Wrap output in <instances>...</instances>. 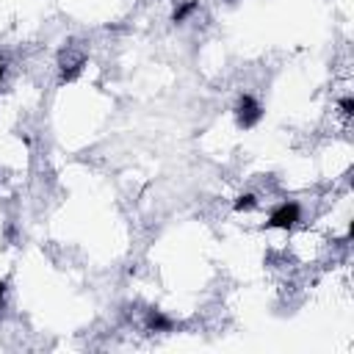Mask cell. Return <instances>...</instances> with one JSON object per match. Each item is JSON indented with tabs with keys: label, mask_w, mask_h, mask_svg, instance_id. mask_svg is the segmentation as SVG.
I'll use <instances>...</instances> for the list:
<instances>
[{
	"label": "cell",
	"mask_w": 354,
	"mask_h": 354,
	"mask_svg": "<svg viewBox=\"0 0 354 354\" xmlns=\"http://www.w3.org/2000/svg\"><path fill=\"white\" fill-rule=\"evenodd\" d=\"M235 213H249V210H254L257 207V196L254 194H241V196H235Z\"/></svg>",
	"instance_id": "obj_6"
},
{
	"label": "cell",
	"mask_w": 354,
	"mask_h": 354,
	"mask_svg": "<svg viewBox=\"0 0 354 354\" xmlns=\"http://www.w3.org/2000/svg\"><path fill=\"white\" fill-rule=\"evenodd\" d=\"M3 299H6V282H0V304H3Z\"/></svg>",
	"instance_id": "obj_8"
},
{
	"label": "cell",
	"mask_w": 354,
	"mask_h": 354,
	"mask_svg": "<svg viewBox=\"0 0 354 354\" xmlns=\"http://www.w3.org/2000/svg\"><path fill=\"white\" fill-rule=\"evenodd\" d=\"M3 75H6V66H3V64H0V80H3Z\"/></svg>",
	"instance_id": "obj_9"
},
{
	"label": "cell",
	"mask_w": 354,
	"mask_h": 354,
	"mask_svg": "<svg viewBox=\"0 0 354 354\" xmlns=\"http://www.w3.org/2000/svg\"><path fill=\"white\" fill-rule=\"evenodd\" d=\"M144 324H147L149 332H171V329H174V321H171L169 315H163L160 310H149Z\"/></svg>",
	"instance_id": "obj_4"
},
{
	"label": "cell",
	"mask_w": 354,
	"mask_h": 354,
	"mask_svg": "<svg viewBox=\"0 0 354 354\" xmlns=\"http://www.w3.org/2000/svg\"><path fill=\"white\" fill-rule=\"evenodd\" d=\"M337 108H340V113H343L346 119H351V116H354V97H351V94H346V97L337 102Z\"/></svg>",
	"instance_id": "obj_7"
},
{
	"label": "cell",
	"mask_w": 354,
	"mask_h": 354,
	"mask_svg": "<svg viewBox=\"0 0 354 354\" xmlns=\"http://www.w3.org/2000/svg\"><path fill=\"white\" fill-rule=\"evenodd\" d=\"M83 66H86V55L77 50V47H72V44H66L64 50H61V55H58V72H61V83H72L80 72H83Z\"/></svg>",
	"instance_id": "obj_3"
},
{
	"label": "cell",
	"mask_w": 354,
	"mask_h": 354,
	"mask_svg": "<svg viewBox=\"0 0 354 354\" xmlns=\"http://www.w3.org/2000/svg\"><path fill=\"white\" fill-rule=\"evenodd\" d=\"M199 11V3L196 0H185V3H180L177 8H174V14H171V19L180 25V22H185L191 14H196Z\"/></svg>",
	"instance_id": "obj_5"
},
{
	"label": "cell",
	"mask_w": 354,
	"mask_h": 354,
	"mask_svg": "<svg viewBox=\"0 0 354 354\" xmlns=\"http://www.w3.org/2000/svg\"><path fill=\"white\" fill-rule=\"evenodd\" d=\"M299 221H301V205L293 202V199H288V202H279V205L268 213L266 227H268V230H293Z\"/></svg>",
	"instance_id": "obj_1"
},
{
	"label": "cell",
	"mask_w": 354,
	"mask_h": 354,
	"mask_svg": "<svg viewBox=\"0 0 354 354\" xmlns=\"http://www.w3.org/2000/svg\"><path fill=\"white\" fill-rule=\"evenodd\" d=\"M260 119H263V105H260V100L252 97V94H241L238 102H235V124H238L241 130H252L254 124H260Z\"/></svg>",
	"instance_id": "obj_2"
}]
</instances>
